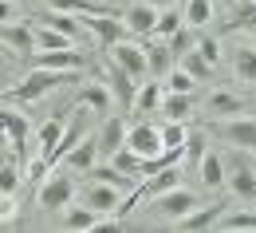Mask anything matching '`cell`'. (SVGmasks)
Listing matches in <instances>:
<instances>
[{"label": "cell", "instance_id": "cell-1", "mask_svg": "<svg viewBox=\"0 0 256 233\" xmlns=\"http://www.w3.org/2000/svg\"><path fill=\"white\" fill-rule=\"evenodd\" d=\"M64 83H79V75L75 71H52V67H32L20 83H12L8 87V103H36L44 99L48 91H56V87H64Z\"/></svg>", "mask_w": 256, "mask_h": 233}, {"label": "cell", "instance_id": "cell-2", "mask_svg": "<svg viewBox=\"0 0 256 233\" xmlns=\"http://www.w3.org/2000/svg\"><path fill=\"white\" fill-rule=\"evenodd\" d=\"M75 170H52L48 174V182H40V194H36V201H40V209H67L71 205V198H75V178H71Z\"/></svg>", "mask_w": 256, "mask_h": 233}, {"label": "cell", "instance_id": "cell-3", "mask_svg": "<svg viewBox=\"0 0 256 233\" xmlns=\"http://www.w3.org/2000/svg\"><path fill=\"white\" fill-rule=\"evenodd\" d=\"M102 79H106V87H110L114 103H118L122 111H134V103H138V79H134V75H130L114 56L102 64Z\"/></svg>", "mask_w": 256, "mask_h": 233}, {"label": "cell", "instance_id": "cell-4", "mask_svg": "<svg viewBox=\"0 0 256 233\" xmlns=\"http://www.w3.org/2000/svg\"><path fill=\"white\" fill-rule=\"evenodd\" d=\"M209 134L224 138V142L236 146V150L256 154V119H213V123H209Z\"/></svg>", "mask_w": 256, "mask_h": 233}, {"label": "cell", "instance_id": "cell-5", "mask_svg": "<svg viewBox=\"0 0 256 233\" xmlns=\"http://www.w3.org/2000/svg\"><path fill=\"white\" fill-rule=\"evenodd\" d=\"M201 205V198L193 194V190H182V186H174V190H166V194H154L150 198V209L158 213V217H170V221H182L186 213H193Z\"/></svg>", "mask_w": 256, "mask_h": 233}, {"label": "cell", "instance_id": "cell-6", "mask_svg": "<svg viewBox=\"0 0 256 233\" xmlns=\"http://www.w3.org/2000/svg\"><path fill=\"white\" fill-rule=\"evenodd\" d=\"M126 146H130V150H138L142 158H162V150H166V134H162V127H154V123H138V127H130Z\"/></svg>", "mask_w": 256, "mask_h": 233}, {"label": "cell", "instance_id": "cell-7", "mask_svg": "<svg viewBox=\"0 0 256 233\" xmlns=\"http://www.w3.org/2000/svg\"><path fill=\"white\" fill-rule=\"evenodd\" d=\"M126 198V190H118V186H110V182H87V190H83V201L98 209V213H106V217H114L118 213V205Z\"/></svg>", "mask_w": 256, "mask_h": 233}, {"label": "cell", "instance_id": "cell-8", "mask_svg": "<svg viewBox=\"0 0 256 233\" xmlns=\"http://www.w3.org/2000/svg\"><path fill=\"white\" fill-rule=\"evenodd\" d=\"M228 166V190L236 194V198H244V201H256V166L248 162V158H228L224 162Z\"/></svg>", "mask_w": 256, "mask_h": 233}, {"label": "cell", "instance_id": "cell-9", "mask_svg": "<svg viewBox=\"0 0 256 233\" xmlns=\"http://www.w3.org/2000/svg\"><path fill=\"white\" fill-rule=\"evenodd\" d=\"M32 64L52 67V71H79V67H87V52H79V44L60 48V52H32Z\"/></svg>", "mask_w": 256, "mask_h": 233}, {"label": "cell", "instance_id": "cell-10", "mask_svg": "<svg viewBox=\"0 0 256 233\" xmlns=\"http://www.w3.org/2000/svg\"><path fill=\"white\" fill-rule=\"evenodd\" d=\"M224 213H228V198H217V201H209V205H197L193 213H186L178 225H182V229H190V233H197V229H213V225L221 221Z\"/></svg>", "mask_w": 256, "mask_h": 233}, {"label": "cell", "instance_id": "cell-11", "mask_svg": "<svg viewBox=\"0 0 256 233\" xmlns=\"http://www.w3.org/2000/svg\"><path fill=\"white\" fill-rule=\"evenodd\" d=\"M83 28H91L98 48H114V44H122L126 40V28L106 12V16H83Z\"/></svg>", "mask_w": 256, "mask_h": 233}, {"label": "cell", "instance_id": "cell-12", "mask_svg": "<svg viewBox=\"0 0 256 233\" xmlns=\"http://www.w3.org/2000/svg\"><path fill=\"white\" fill-rule=\"evenodd\" d=\"M126 134H130V127H126L122 115H106V123L98 127V150H102L106 158H114V154L126 146Z\"/></svg>", "mask_w": 256, "mask_h": 233}, {"label": "cell", "instance_id": "cell-13", "mask_svg": "<svg viewBox=\"0 0 256 233\" xmlns=\"http://www.w3.org/2000/svg\"><path fill=\"white\" fill-rule=\"evenodd\" d=\"M110 56L126 67L134 79H146V75H150V56H146V48H138V44H130V40L114 44V48H110Z\"/></svg>", "mask_w": 256, "mask_h": 233}, {"label": "cell", "instance_id": "cell-14", "mask_svg": "<svg viewBox=\"0 0 256 233\" xmlns=\"http://www.w3.org/2000/svg\"><path fill=\"white\" fill-rule=\"evenodd\" d=\"M83 111H87V107H83ZM83 111H79V119H75V123L67 127V134L60 138V146H56V150L48 154V166H52V170H56V166H64V158L71 154V150H75V146H79V142H83V138H87V115H83Z\"/></svg>", "mask_w": 256, "mask_h": 233}, {"label": "cell", "instance_id": "cell-15", "mask_svg": "<svg viewBox=\"0 0 256 233\" xmlns=\"http://www.w3.org/2000/svg\"><path fill=\"white\" fill-rule=\"evenodd\" d=\"M158 8L150 4V0H142V4H134V8H126L122 12V20H126V28L134 36H154V28H158Z\"/></svg>", "mask_w": 256, "mask_h": 233}, {"label": "cell", "instance_id": "cell-16", "mask_svg": "<svg viewBox=\"0 0 256 233\" xmlns=\"http://www.w3.org/2000/svg\"><path fill=\"white\" fill-rule=\"evenodd\" d=\"M102 221H106V213H98V209H91V205L83 201V205H67L60 225H64V229L83 233V229H102Z\"/></svg>", "mask_w": 256, "mask_h": 233}, {"label": "cell", "instance_id": "cell-17", "mask_svg": "<svg viewBox=\"0 0 256 233\" xmlns=\"http://www.w3.org/2000/svg\"><path fill=\"white\" fill-rule=\"evenodd\" d=\"M0 127H4V138H8V146H12L16 154H24V150H28V119H24L20 111H12V107H8V111L0 115Z\"/></svg>", "mask_w": 256, "mask_h": 233}, {"label": "cell", "instance_id": "cell-18", "mask_svg": "<svg viewBox=\"0 0 256 233\" xmlns=\"http://www.w3.org/2000/svg\"><path fill=\"white\" fill-rule=\"evenodd\" d=\"M197 178H201L205 190H221L224 182H228V166H224V158L209 150V154L201 158V166H197Z\"/></svg>", "mask_w": 256, "mask_h": 233}, {"label": "cell", "instance_id": "cell-19", "mask_svg": "<svg viewBox=\"0 0 256 233\" xmlns=\"http://www.w3.org/2000/svg\"><path fill=\"white\" fill-rule=\"evenodd\" d=\"M98 154H102V150H98V134H95V138H83V142H79V146L67 154L64 166H67V170H75V174H87V170L98 162Z\"/></svg>", "mask_w": 256, "mask_h": 233}, {"label": "cell", "instance_id": "cell-20", "mask_svg": "<svg viewBox=\"0 0 256 233\" xmlns=\"http://www.w3.org/2000/svg\"><path fill=\"white\" fill-rule=\"evenodd\" d=\"M228 60H232V71L240 83H256V48L252 44H236L228 48Z\"/></svg>", "mask_w": 256, "mask_h": 233}, {"label": "cell", "instance_id": "cell-21", "mask_svg": "<svg viewBox=\"0 0 256 233\" xmlns=\"http://www.w3.org/2000/svg\"><path fill=\"white\" fill-rule=\"evenodd\" d=\"M4 44L12 48V52H20V56H32L36 48H40V40H36V32L28 28V24H4Z\"/></svg>", "mask_w": 256, "mask_h": 233}, {"label": "cell", "instance_id": "cell-22", "mask_svg": "<svg viewBox=\"0 0 256 233\" xmlns=\"http://www.w3.org/2000/svg\"><path fill=\"white\" fill-rule=\"evenodd\" d=\"M244 111V99L232 95V91H213L209 103H205V115L209 119H228V115H240Z\"/></svg>", "mask_w": 256, "mask_h": 233}, {"label": "cell", "instance_id": "cell-23", "mask_svg": "<svg viewBox=\"0 0 256 233\" xmlns=\"http://www.w3.org/2000/svg\"><path fill=\"white\" fill-rule=\"evenodd\" d=\"M79 107H87V111H98V115H110V103H114V95H110V87L106 83H87L83 91H79Z\"/></svg>", "mask_w": 256, "mask_h": 233}, {"label": "cell", "instance_id": "cell-24", "mask_svg": "<svg viewBox=\"0 0 256 233\" xmlns=\"http://www.w3.org/2000/svg\"><path fill=\"white\" fill-rule=\"evenodd\" d=\"M193 103H197V91H166L162 115H166V119H186L193 111Z\"/></svg>", "mask_w": 256, "mask_h": 233}, {"label": "cell", "instance_id": "cell-25", "mask_svg": "<svg viewBox=\"0 0 256 233\" xmlns=\"http://www.w3.org/2000/svg\"><path fill=\"white\" fill-rule=\"evenodd\" d=\"M48 8H56V12H75V16H106L110 8L106 4H98V0H44ZM114 16V12H110Z\"/></svg>", "mask_w": 256, "mask_h": 233}, {"label": "cell", "instance_id": "cell-26", "mask_svg": "<svg viewBox=\"0 0 256 233\" xmlns=\"http://www.w3.org/2000/svg\"><path fill=\"white\" fill-rule=\"evenodd\" d=\"M182 12H186V24L201 32V28L213 20V0H186V4H182Z\"/></svg>", "mask_w": 256, "mask_h": 233}, {"label": "cell", "instance_id": "cell-27", "mask_svg": "<svg viewBox=\"0 0 256 233\" xmlns=\"http://www.w3.org/2000/svg\"><path fill=\"white\" fill-rule=\"evenodd\" d=\"M146 56H150V75H154V79H162V75L174 71V52H170V44H154V48H146Z\"/></svg>", "mask_w": 256, "mask_h": 233}, {"label": "cell", "instance_id": "cell-28", "mask_svg": "<svg viewBox=\"0 0 256 233\" xmlns=\"http://www.w3.org/2000/svg\"><path fill=\"white\" fill-rule=\"evenodd\" d=\"M67 134V127H64V119H48L44 127H40V154L48 158L56 146H60V138Z\"/></svg>", "mask_w": 256, "mask_h": 233}, {"label": "cell", "instance_id": "cell-29", "mask_svg": "<svg viewBox=\"0 0 256 233\" xmlns=\"http://www.w3.org/2000/svg\"><path fill=\"white\" fill-rule=\"evenodd\" d=\"M205 154H209V131H190V138H186V162L197 170Z\"/></svg>", "mask_w": 256, "mask_h": 233}, {"label": "cell", "instance_id": "cell-30", "mask_svg": "<svg viewBox=\"0 0 256 233\" xmlns=\"http://www.w3.org/2000/svg\"><path fill=\"white\" fill-rule=\"evenodd\" d=\"M36 40H40V48H44V52H60V48H75V44H79V40L64 36L60 28H52V24H44V28L36 32Z\"/></svg>", "mask_w": 256, "mask_h": 233}, {"label": "cell", "instance_id": "cell-31", "mask_svg": "<svg viewBox=\"0 0 256 233\" xmlns=\"http://www.w3.org/2000/svg\"><path fill=\"white\" fill-rule=\"evenodd\" d=\"M182 28H186V12H178V8H162L154 36H158V40H170V36H174V32H182Z\"/></svg>", "mask_w": 256, "mask_h": 233}, {"label": "cell", "instance_id": "cell-32", "mask_svg": "<svg viewBox=\"0 0 256 233\" xmlns=\"http://www.w3.org/2000/svg\"><path fill=\"white\" fill-rule=\"evenodd\" d=\"M16 154V150H12ZM12 154L4 158V166H0V194L4 198H16V190H20V166L12 162Z\"/></svg>", "mask_w": 256, "mask_h": 233}, {"label": "cell", "instance_id": "cell-33", "mask_svg": "<svg viewBox=\"0 0 256 233\" xmlns=\"http://www.w3.org/2000/svg\"><path fill=\"white\" fill-rule=\"evenodd\" d=\"M44 20H48L52 28H60L64 36H71V40H79V28H83V20H75V12H56V8H52V12L44 16Z\"/></svg>", "mask_w": 256, "mask_h": 233}, {"label": "cell", "instance_id": "cell-34", "mask_svg": "<svg viewBox=\"0 0 256 233\" xmlns=\"http://www.w3.org/2000/svg\"><path fill=\"white\" fill-rule=\"evenodd\" d=\"M162 99H166V91H162L158 83H142V87H138V103H134V107H138V115H146V111H158Z\"/></svg>", "mask_w": 256, "mask_h": 233}, {"label": "cell", "instance_id": "cell-35", "mask_svg": "<svg viewBox=\"0 0 256 233\" xmlns=\"http://www.w3.org/2000/svg\"><path fill=\"white\" fill-rule=\"evenodd\" d=\"M228 28H240V32L256 36V0H240V8H236V16L228 20Z\"/></svg>", "mask_w": 256, "mask_h": 233}, {"label": "cell", "instance_id": "cell-36", "mask_svg": "<svg viewBox=\"0 0 256 233\" xmlns=\"http://www.w3.org/2000/svg\"><path fill=\"white\" fill-rule=\"evenodd\" d=\"M182 67H186V71H193L197 79H209V75H213V64H209V60H205V56H201L197 48L182 56Z\"/></svg>", "mask_w": 256, "mask_h": 233}, {"label": "cell", "instance_id": "cell-37", "mask_svg": "<svg viewBox=\"0 0 256 233\" xmlns=\"http://www.w3.org/2000/svg\"><path fill=\"white\" fill-rule=\"evenodd\" d=\"M197 83H201V79H197L193 71H186L182 64L170 71V91H197Z\"/></svg>", "mask_w": 256, "mask_h": 233}, {"label": "cell", "instance_id": "cell-38", "mask_svg": "<svg viewBox=\"0 0 256 233\" xmlns=\"http://www.w3.org/2000/svg\"><path fill=\"white\" fill-rule=\"evenodd\" d=\"M197 52H201V56H205V60H209V64L217 67L224 60V52H221V40H217V36H197Z\"/></svg>", "mask_w": 256, "mask_h": 233}, {"label": "cell", "instance_id": "cell-39", "mask_svg": "<svg viewBox=\"0 0 256 233\" xmlns=\"http://www.w3.org/2000/svg\"><path fill=\"white\" fill-rule=\"evenodd\" d=\"M217 225L221 229H256V213H244V209L240 213H224Z\"/></svg>", "mask_w": 256, "mask_h": 233}, {"label": "cell", "instance_id": "cell-40", "mask_svg": "<svg viewBox=\"0 0 256 233\" xmlns=\"http://www.w3.org/2000/svg\"><path fill=\"white\" fill-rule=\"evenodd\" d=\"M186 28H190V24H186ZM186 28H182V32H174L170 40H166L174 56H186V52H193V48H197V44H193V32H197V28H193V32H186Z\"/></svg>", "mask_w": 256, "mask_h": 233}, {"label": "cell", "instance_id": "cell-41", "mask_svg": "<svg viewBox=\"0 0 256 233\" xmlns=\"http://www.w3.org/2000/svg\"><path fill=\"white\" fill-rule=\"evenodd\" d=\"M0 16H4V20H16V12H12V0H4V4H0Z\"/></svg>", "mask_w": 256, "mask_h": 233}, {"label": "cell", "instance_id": "cell-42", "mask_svg": "<svg viewBox=\"0 0 256 233\" xmlns=\"http://www.w3.org/2000/svg\"><path fill=\"white\" fill-rule=\"evenodd\" d=\"M150 4H154V8H158V12H162V8H174L178 0H150Z\"/></svg>", "mask_w": 256, "mask_h": 233}, {"label": "cell", "instance_id": "cell-43", "mask_svg": "<svg viewBox=\"0 0 256 233\" xmlns=\"http://www.w3.org/2000/svg\"><path fill=\"white\" fill-rule=\"evenodd\" d=\"M252 166H256V154H252Z\"/></svg>", "mask_w": 256, "mask_h": 233}, {"label": "cell", "instance_id": "cell-44", "mask_svg": "<svg viewBox=\"0 0 256 233\" xmlns=\"http://www.w3.org/2000/svg\"><path fill=\"white\" fill-rule=\"evenodd\" d=\"M178 4H186V0H178Z\"/></svg>", "mask_w": 256, "mask_h": 233}]
</instances>
